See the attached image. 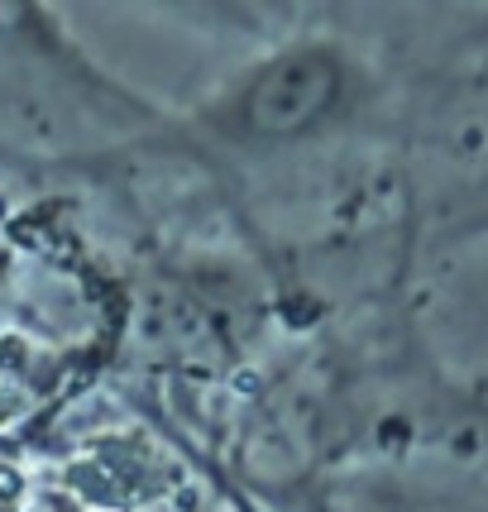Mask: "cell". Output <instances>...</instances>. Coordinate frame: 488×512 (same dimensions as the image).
Returning <instances> with one entry per match:
<instances>
[]
</instances>
